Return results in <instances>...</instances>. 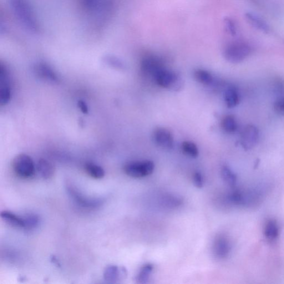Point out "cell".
<instances>
[{
  "label": "cell",
  "mask_w": 284,
  "mask_h": 284,
  "mask_svg": "<svg viewBox=\"0 0 284 284\" xmlns=\"http://www.w3.org/2000/svg\"><path fill=\"white\" fill-rule=\"evenodd\" d=\"M264 234L268 240H274L280 235V227L275 220H270L266 222L264 229Z\"/></svg>",
  "instance_id": "cell-22"
},
{
  "label": "cell",
  "mask_w": 284,
  "mask_h": 284,
  "mask_svg": "<svg viewBox=\"0 0 284 284\" xmlns=\"http://www.w3.org/2000/svg\"><path fill=\"white\" fill-rule=\"evenodd\" d=\"M128 276V270L124 266L110 265L106 266L104 272V280L108 283L114 284L125 280Z\"/></svg>",
  "instance_id": "cell-12"
},
{
  "label": "cell",
  "mask_w": 284,
  "mask_h": 284,
  "mask_svg": "<svg viewBox=\"0 0 284 284\" xmlns=\"http://www.w3.org/2000/svg\"><path fill=\"white\" fill-rule=\"evenodd\" d=\"M79 109L84 114H88L89 112L88 106L85 101L83 100H78V104Z\"/></svg>",
  "instance_id": "cell-33"
},
{
  "label": "cell",
  "mask_w": 284,
  "mask_h": 284,
  "mask_svg": "<svg viewBox=\"0 0 284 284\" xmlns=\"http://www.w3.org/2000/svg\"><path fill=\"white\" fill-rule=\"evenodd\" d=\"M140 68L144 74L153 76V78L158 71L165 68L161 60L153 55L146 56L142 59Z\"/></svg>",
  "instance_id": "cell-11"
},
{
  "label": "cell",
  "mask_w": 284,
  "mask_h": 284,
  "mask_svg": "<svg viewBox=\"0 0 284 284\" xmlns=\"http://www.w3.org/2000/svg\"><path fill=\"white\" fill-rule=\"evenodd\" d=\"M165 204L170 207H176L180 206L181 202L180 200L174 196H169L165 200Z\"/></svg>",
  "instance_id": "cell-32"
},
{
  "label": "cell",
  "mask_w": 284,
  "mask_h": 284,
  "mask_svg": "<svg viewBox=\"0 0 284 284\" xmlns=\"http://www.w3.org/2000/svg\"><path fill=\"white\" fill-rule=\"evenodd\" d=\"M221 176L223 180L231 186L234 187L237 182V176L234 172L227 166H223L221 169Z\"/></svg>",
  "instance_id": "cell-25"
},
{
  "label": "cell",
  "mask_w": 284,
  "mask_h": 284,
  "mask_svg": "<svg viewBox=\"0 0 284 284\" xmlns=\"http://www.w3.org/2000/svg\"><path fill=\"white\" fill-rule=\"evenodd\" d=\"M182 153L185 155L196 158L199 156V150L196 145L194 142L185 141L182 142L181 146Z\"/></svg>",
  "instance_id": "cell-26"
},
{
  "label": "cell",
  "mask_w": 284,
  "mask_h": 284,
  "mask_svg": "<svg viewBox=\"0 0 284 284\" xmlns=\"http://www.w3.org/2000/svg\"><path fill=\"white\" fill-rule=\"evenodd\" d=\"M37 170L40 174L45 180L52 178L54 174V168L53 164L48 160L44 159L38 160Z\"/></svg>",
  "instance_id": "cell-17"
},
{
  "label": "cell",
  "mask_w": 284,
  "mask_h": 284,
  "mask_svg": "<svg viewBox=\"0 0 284 284\" xmlns=\"http://www.w3.org/2000/svg\"><path fill=\"white\" fill-rule=\"evenodd\" d=\"M12 168L15 174L22 179H31L35 174L34 162L31 157L26 154H20L14 157Z\"/></svg>",
  "instance_id": "cell-4"
},
{
  "label": "cell",
  "mask_w": 284,
  "mask_h": 284,
  "mask_svg": "<svg viewBox=\"0 0 284 284\" xmlns=\"http://www.w3.org/2000/svg\"><path fill=\"white\" fill-rule=\"evenodd\" d=\"M154 78L156 84L162 88L179 91L184 86V81L180 76L166 68L158 71Z\"/></svg>",
  "instance_id": "cell-5"
},
{
  "label": "cell",
  "mask_w": 284,
  "mask_h": 284,
  "mask_svg": "<svg viewBox=\"0 0 284 284\" xmlns=\"http://www.w3.org/2000/svg\"><path fill=\"white\" fill-rule=\"evenodd\" d=\"M84 170L90 176L96 180L102 179L105 176V171L102 167L92 162L85 164Z\"/></svg>",
  "instance_id": "cell-20"
},
{
  "label": "cell",
  "mask_w": 284,
  "mask_h": 284,
  "mask_svg": "<svg viewBox=\"0 0 284 284\" xmlns=\"http://www.w3.org/2000/svg\"><path fill=\"white\" fill-rule=\"evenodd\" d=\"M222 128L228 134H234L238 130L237 120L234 116L227 115L222 118Z\"/></svg>",
  "instance_id": "cell-23"
},
{
  "label": "cell",
  "mask_w": 284,
  "mask_h": 284,
  "mask_svg": "<svg viewBox=\"0 0 284 284\" xmlns=\"http://www.w3.org/2000/svg\"><path fill=\"white\" fill-rule=\"evenodd\" d=\"M153 138L156 144L161 148L172 149L174 146V138L171 132L163 128H156L154 130Z\"/></svg>",
  "instance_id": "cell-10"
},
{
  "label": "cell",
  "mask_w": 284,
  "mask_h": 284,
  "mask_svg": "<svg viewBox=\"0 0 284 284\" xmlns=\"http://www.w3.org/2000/svg\"><path fill=\"white\" fill-rule=\"evenodd\" d=\"M245 17L246 21L254 28L266 34L270 32V25L258 15L252 12H248L246 14Z\"/></svg>",
  "instance_id": "cell-15"
},
{
  "label": "cell",
  "mask_w": 284,
  "mask_h": 284,
  "mask_svg": "<svg viewBox=\"0 0 284 284\" xmlns=\"http://www.w3.org/2000/svg\"><path fill=\"white\" fill-rule=\"evenodd\" d=\"M80 11L96 27H102L112 16L114 0H78Z\"/></svg>",
  "instance_id": "cell-1"
},
{
  "label": "cell",
  "mask_w": 284,
  "mask_h": 284,
  "mask_svg": "<svg viewBox=\"0 0 284 284\" xmlns=\"http://www.w3.org/2000/svg\"><path fill=\"white\" fill-rule=\"evenodd\" d=\"M194 77L198 82L206 86H210L215 82L214 76L209 71L205 70L198 69L195 70Z\"/></svg>",
  "instance_id": "cell-21"
},
{
  "label": "cell",
  "mask_w": 284,
  "mask_h": 284,
  "mask_svg": "<svg viewBox=\"0 0 284 284\" xmlns=\"http://www.w3.org/2000/svg\"><path fill=\"white\" fill-rule=\"evenodd\" d=\"M34 71L40 78L54 82H58L59 81L58 76L48 64L44 62L37 64L35 65Z\"/></svg>",
  "instance_id": "cell-14"
},
{
  "label": "cell",
  "mask_w": 284,
  "mask_h": 284,
  "mask_svg": "<svg viewBox=\"0 0 284 284\" xmlns=\"http://www.w3.org/2000/svg\"><path fill=\"white\" fill-rule=\"evenodd\" d=\"M260 130L255 125L250 124L245 126L240 134V142L243 149L252 150L260 142Z\"/></svg>",
  "instance_id": "cell-7"
},
{
  "label": "cell",
  "mask_w": 284,
  "mask_h": 284,
  "mask_svg": "<svg viewBox=\"0 0 284 284\" xmlns=\"http://www.w3.org/2000/svg\"><path fill=\"white\" fill-rule=\"evenodd\" d=\"M2 220L9 226L15 228H24V222L23 218L20 217L13 212L4 210L1 213Z\"/></svg>",
  "instance_id": "cell-18"
},
{
  "label": "cell",
  "mask_w": 284,
  "mask_h": 284,
  "mask_svg": "<svg viewBox=\"0 0 284 284\" xmlns=\"http://www.w3.org/2000/svg\"><path fill=\"white\" fill-rule=\"evenodd\" d=\"M8 2L14 16L24 30L34 34H40V25L30 0H8Z\"/></svg>",
  "instance_id": "cell-2"
},
{
  "label": "cell",
  "mask_w": 284,
  "mask_h": 284,
  "mask_svg": "<svg viewBox=\"0 0 284 284\" xmlns=\"http://www.w3.org/2000/svg\"><path fill=\"white\" fill-rule=\"evenodd\" d=\"M231 248L230 241L224 236H217L213 243V252L215 256L220 260H224L229 256Z\"/></svg>",
  "instance_id": "cell-13"
},
{
  "label": "cell",
  "mask_w": 284,
  "mask_h": 284,
  "mask_svg": "<svg viewBox=\"0 0 284 284\" xmlns=\"http://www.w3.org/2000/svg\"><path fill=\"white\" fill-rule=\"evenodd\" d=\"M273 108L278 114L284 116V97L276 99L274 102Z\"/></svg>",
  "instance_id": "cell-29"
},
{
  "label": "cell",
  "mask_w": 284,
  "mask_h": 284,
  "mask_svg": "<svg viewBox=\"0 0 284 284\" xmlns=\"http://www.w3.org/2000/svg\"><path fill=\"white\" fill-rule=\"evenodd\" d=\"M0 104H7L12 98V90L10 88L8 69L6 66L1 64L0 66Z\"/></svg>",
  "instance_id": "cell-9"
},
{
  "label": "cell",
  "mask_w": 284,
  "mask_h": 284,
  "mask_svg": "<svg viewBox=\"0 0 284 284\" xmlns=\"http://www.w3.org/2000/svg\"><path fill=\"white\" fill-rule=\"evenodd\" d=\"M225 24L228 32H229L232 36L236 35L237 28L234 20L230 18H227L225 20Z\"/></svg>",
  "instance_id": "cell-31"
},
{
  "label": "cell",
  "mask_w": 284,
  "mask_h": 284,
  "mask_svg": "<svg viewBox=\"0 0 284 284\" xmlns=\"http://www.w3.org/2000/svg\"><path fill=\"white\" fill-rule=\"evenodd\" d=\"M24 218V228L26 230H32L36 227L39 223V218L35 214H28Z\"/></svg>",
  "instance_id": "cell-27"
},
{
  "label": "cell",
  "mask_w": 284,
  "mask_h": 284,
  "mask_svg": "<svg viewBox=\"0 0 284 284\" xmlns=\"http://www.w3.org/2000/svg\"><path fill=\"white\" fill-rule=\"evenodd\" d=\"M228 200L232 204L238 206H244L248 202V197L240 190H234L228 196Z\"/></svg>",
  "instance_id": "cell-24"
},
{
  "label": "cell",
  "mask_w": 284,
  "mask_h": 284,
  "mask_svg": "<svg viewBox=\"0 0 284 284\" xmlns=\"http://www.w3.org/2000/svg\"><path fill=\"white\" fill-rule=\"evenodd\" d=\"M224 98L228 108H235L240 102L239 91L234 87L228 88L225 90Z\"/></svg>",
  "instance_id": "cell-16"
},
{
  "label": "cell",
  "mask_w": 284,
  "mask_h": 284,
  "mask_svg": "<svg viewBox=\"0 0 284 284\" xmlns=\"http://www.w3.org/2000/svg\"><path fill=\"white\" fill-rule=\"evenodd\" d=\"M105 62L114 68L120 70L125 68V65L124 62L118 58L108 56L106 57Z\"/></svg>",
  "instance_id": "cell-28"
},
{
  "label": "cell",
  "mask_w": 284,
  "mask_h": 284,
  "mask_svg": "<svg viewBox=\"0 0 284 284\" xmlns=\"http://www.w3.org/2000/svg\"><path fill=\"white\" fill-rule=\"evenodd\" d=\"M252 52V48L248 42L236 40L226 46L223 50V56L228 62L237 64L244 62Z\"/></svg>",
  "instance_id": "cell-3"
},
{
  "label": "cell",
  "mask_w": 284,
  "mask_h": 284,
  "mask_svg": "<svg viewBox=\"0 0 284 284\" xmlns=\"http://www.w3.org/2000/svg\"><path fill=\"white\" fill-rule=\"evenodd\" d=\"M154 266L150 263L146 264L142 266L136 276V282L140 284L148 282L152 273L154 272Z\"/></svg>",
  "instance_id": "cell-19"
},
{
  "label": "cell",
  "mask_w": 284,
  "mask_h": 284,
  "mask_svg": "<svg viewBox=\"0 0 284 284\" xmlns=\"http://www.w3.org/2000/svg\"><path fill=\"white\" fill-rule=\"evenodd\" d=\"M154 164L151 160L130 162L124 167L126 175L134 178H142L154 173Z\"/></svg>",
  "instance_id": "cell-6"
},
{
  "label": "cell",
  "mask_w": 284,
  "mask_h": 284,
  "mask_svg": "<svg viewBox=\"0 0 284 284\" xmlns=\"http://www.w3.org/2000/svg\"><path fill=\"white\" fill-rule=\"evenodd\" d=\"M192 182H194V185L197 188L201 189L204 186V178L200 172H196L194 174Z\"/></svg>",
  "instance_id": "cell-30"
},
{
  "label": "cell",
  "mask_w": 284,
  "mask_h": 284,
  "mask_svg": "<svg viewBox=\"0 0 284 284\" xmlns=\"http://www.w3.org/2000/svg\"><path fill=\"white\" fill-rule=\"evenodd\" d=\"M68 192L74 201L79 206L88 209H94L102 204V200L98 199L90 198L81 194L77 189L72 186L68 187Z\"/></svg>",
  "instance_id": "cell-8"
}]
</instances>
